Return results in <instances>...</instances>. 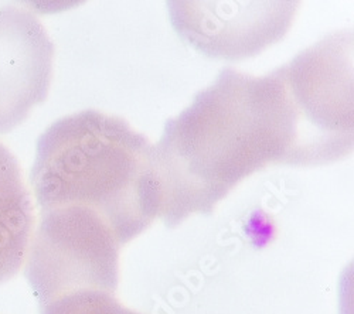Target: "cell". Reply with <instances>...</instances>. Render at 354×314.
<instances>
[{"label": "cell", "mask_w": 354, "mask_h": 314, "mask_svg": "<svg viewBox=\"0 0 354 314\" xmlns=\"http://www.w3.org/2000/svg\"><path fill=\"white\" fill-rule=\"evenodd\" d=\"M121 246L112 228L91 210L74 206L44 210L26 277L43 306L82 292L113 296Z\"/></svg>", "instance_id": "3"}, {"label": "cell", "mask_w": 354, "mask_h": 314, "mask_svg": "<svg viewBox=\"0 0 354 314\" xmlns=\"http://www.w3.org/2000/svg\"><path fill=\"white\" fill-rule=\"evenodd\" d=\"M30 183L40 211L91 210L121 245L159 218L152 145L125 119L100 110L73 113L41 133Z\"/></svg>", "instance_id": "2"}, {"label": "cell", "mask_w": 354, "mask_h": 314, "mask_svg": "<svg viewBox=\"0 0 354 314\" xmlns=\"http://www.w3.org/2000/svg\"><path fill=\"white\" fill-rule=\"evenodd\" d=\"M33 226V206L19 163L0 144V283L19 272Z\"/></svg>", "instance_id": "5"}, {"label": "cell", "mask_w": 354, "mask_h": 314, "mask_svg": "<svg viewBox=\"0 0 354 314\" xmlns=\"http://www.w3.org/2000/svg\"><path fill=\"white\" fill-rule=\"evenodd\" d=\"M43 307L41 314H140L124 307L112 295L98 292L63 296Z\"/></svg>", "instance_id": "6"}, {"label": "cell", "mask_w": 354, "mask_h": 314, "mask_svg": "<svg viewBox=\"0 0 354 314\" xmlns=\"http://www.w3.org/2000/svg\"><path fill=\"white\" fill-rule=\"evenodd\" d=\"M159 218L180 225L210 214L240 181L268 164L306 166L286 67L265 77L224 68L192 105L166 122L152 146Z\"/></svg>", "instance_id": "1"}, {"label": "cell", "mask_w": 354, "mask_h": 314, "mask_svg": "<svg viewBox=\"0 0 354 314\" xmlns=\"http://www.w3.org/2000/svg\"><path fill=\"white\" fill-rule=\"evenodd\" d=\"M54 46L39 19L0 8V133L19 126L48 92Z\"/></svg>", "instance_id": "4"}]
</instances>
